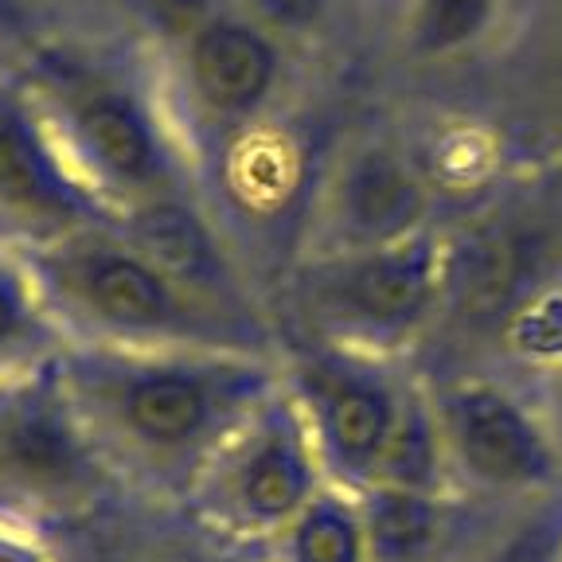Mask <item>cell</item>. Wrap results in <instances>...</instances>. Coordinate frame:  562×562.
<instances>
[{"label": "cell", "mask_w": 562, "mask_h": 562, "mask_svg": "<svg viewBox=\"0 0 562 562\" xmlns=\"http://www.w3.org/2000/svg\"><path fill=\"white\" fill-rule=\"evenodd\" d=\"M52 379L105 473L184 504L223 441L281 386V356L70 344Z\"/></svg>", "instance_id": "obj_1"}, {"label": "cell", "mask_w": 562, "mask_h": 562, "mask_svg": "<svg viewBox=\"0 0 562 562\" xmlns=\"http://www.w3.org/2000/svg\"><path fill=\"white\" fill-rule=\"evenodd\" d=\"M20 75L110 220L203 200L195 160L140 44L125 52L47 32L24 52Z\"/></svg>", "instance_id": "obj_2"}, {"label": "cell", "mask_w": 562, "mask_h": 562, "mask_svg": "<svg viewBox=\"0 0 562 562\" xmlns=\"http://www.w3.org/2000/svg\"><path fill=\"white\" fill-rule=\"evenodd\" d=\"M70 344L281 356L278 321L215 305L122 223L24 246Z\"/></svg>", "instance_id": "obj_3"}, {"label": "cell", "mask_w": 562, "mask_h": 562, "mask_svg": "<svg viewBox=\"0 0 562 562\" xmlns=\"http://www.w3.org/2000/svg\"><path fill=\"white\" fill-rule=\"evenodd\" d=\"M441 313L422 375L488 371L504 325L562 281V157L512 172L496 192L441 223Z\"/></svg>", "instance_id": "obj_4"}, {"label": "cell", "mask_w": 562, "mask_h": 562, "mask_svg": "<svg viewBox=\"0 0 562 562\" xmlns=\"http://www.w3.org/2000/svg\"><path fill=\"white\" fill-rule=\"evenodd\" d=\"M137 44L195 172L293 102L297 44L246 0H137Z\"/></svg>", "instance_id": "obj_5"}, {"label": "cell", "mask_w": 562, "mask_h": 562, "mask_svg": "<svg viewBox=\"0 0 562 562\" xmlns=\"http://www.w3.org/2000/svg\"><path fill=\"white\" fill-rule=\"evenodd\" d=\"M441 227L391 246L297 258L273 281L281 344L418 360L441 313Z\"/></svg>", "instance_id": "obj_6"}, {"label": "cell", "mask_w": 562, "mask_h": 562, "mask_svg": "<svg viewBox=\"0 0 562 562\" xmlns=\"http://www.w3.org/2000/svg\"><path fill=\"white\" fill-rule=\"evenodd\" d=\"M453 496L516 512L562 496V446L536 391L501 371L426 375Z\"/></svg>", "instance_id": "obj_7"}, {"label": "cell", "mask_w": 562, "mask_h": 562, "mask_svg": "<svg viewBox=\"0 0 562 562\" xmlns=\"http://www.w3.org/2000/svg\"><path fill=\"white\" fill-rule=\"evenodd\" d=\"M328 488V473L285 383L223 441L184 512L223 543L262 554Z\"/></svg>", "instance_id": "obj_8"}, {"label": "cell", "mask_w": 562, "mask_h": 562, "mask_svg": "<svg viewBox=\"0 0 562 562\" xmlns=\"http://www.w3.org/2000/svg\"><path fill=\"white\" fill-rule=\"evenodd\" d=\"M418 379L422 371L411 360H379L321 344L281 348V383L313 434L328 484L348 492H363L375 481Z\"/></svg>", "instance_id": "obj_9"}, {"label": "cell", "mask_w": 562, "mask_h": 562, "mask_svg": "<svg viewBox=\"0 0 562 562\" xmlns=\"http://www.w3.org/2000/svg\"><path fill=\"white\" fill-rule=\"evenodd\" d=\"M441 215L446 200L406 137L383 130L348 133L321 168L297 258L403 243L438 231L446 223Z\"/></svg>", "instance_id": "obj_10"}, {"label": "cell", "mask_w": 562, "mask_h": 562, "mask_svg": "<svg viewBox=\"0 0 562 562\" xmlns=\"http://www.w3.org/2000/svg\"><path fill=\"white\" fill-rule=\"evenodd\" d=\"M94 223L117 220L70 165L20 67L0 75V238L44 246Z\"/></svg>", "instance_id": "obj_11"}, {"label": "cell", "mask_w": 562, "mask_h": 562, "mask_svg": "<svg viewBox=\"0 0 562 562\" xmlns=\"http://www.w3.org/2000/svg\"><path fill=\"white\" fill-rule=\"evenodd\" d=\"M67 348L32 255L0 238V395L47 379Z\"/></svg>", "instance_id": "obj_12"}, {"label": "cell", "mask_w": 562, "mask_h": 562, "mask_svg": "<svg viewBox=\"0 0 562 562\" xmlns=\"http://www.w3.org/2000/svg\"><path fill=\"white\" fill-rule=\"evenodd\" d=\"M519 0H395V47L414 70L481 59L512 27Z\"/></svg>", "instance_id": "obj_13"}, {"label": "cell", "mask_w": 562, "mask_h": 562, "mask_svg": "<svg viewBox=\"0 0 562 562\" xmlns=\"http://www.w3.org/2000/svg\"><path fill=\"white\" fill-rule=\"evenodd\" d=\"M368 524L371 562H457L461 519L476 504L434 492L363 488L356 492Z\"/></svg>", "instance_id": "obj_14"}, {"label": "cell", "mask_w": 562, "mask_h": 562, "mask_svg": "<svg viewBox=\"0 0 562 562\" xmlns=\"http://www.w3.org/2000/svg\"><path fill=\"white\" fill-rule=\"evenodd\" d=\"M258 559L262 562H371L360 496L328 484Z\"/></svg>", "instance_id": "obj_15"}, {"label": "cell", "mask_w": 562, "mask_h": 562, "mask_svg": "<svg viewBox=\"0 0 562 562\" xmlns=\"http://www.w3.org/2000/svg\"><path fill=\"white\" fill-rule=\"evenodd\" d=\"M368 488H398V492H434V496H453L446 469V449H441L438 414L430 403V383L426 375L414 386L411 403L395 426V438L386 446L379 473Z\"/></svg>", "instance_id": "obj_16"}, {"label": "cell", "mask_w": 562, "mask_h": 562, "mask_svg": "<svg viewBox=\"0 0 562 562\" xmlns=\"http://www.w3.org/2000/svg\"><path fill=\"white\" fill-rule=\"evenodd\" d=\"M0 562H63L47 536L27 519L0 512Z\"/></svg>", "instance_id": "obj_17"}, {"label": "cell", "mask_w": 562, "mask_h": 562, "mask_svg": "<svg viewBox=\"0 0 562 562\" xmlns=\"http://www.w3.org/2000/svg\"><path fill=\"white\" fill-rule=\"evenodd\" d=\"M0 32L9 35L12 44L24 47V52L40 35H47L40 27V9H35L32 0H0Z\"/></svg>", "instance_id": "obj_18"}, {"label": "cell", "mask_w": 562, "mask_h": 562, "mask_svg": "<svg viewBox=\"0 0 562 562\" xmlns=\"http://www.w3.org/2000/svg\"><path fill=\"white\" fill-rule=\"evenodd\" d=\"M531 391H536V398L543 403L547 418H551L554 438H559V446H562V371H554V375L547 379V383L531 386Z\"/></svg>", "instance_id": "obj_19"}, {"label": "cell", "mask_w": 562, "mask_h": 562, "mask_svg": "<svg viewBox=\"0 0 562 562\" xmlns=\"http://www.w3.org/2000/svg\"><path fill=\"white\" fill-rule=\"evenodd\" d=\"M551 102H554V117H559V133H562V20H559V32H554V47H551Z\"/></svg>", "instance_id": "obj_20"}, {"label": "cell", "mask_w": 562, "mask_h": 562, "mask_svg": "<svg viewBox=\"0 0 562 562\" xmlns=\"http://www.w3.org/2000/svg\"><path fill=\"white\" fill-rule=\"evenodd\" d=\"M20 59H24V47L12 44L9 35L0 32V75H9V70L20 67Z\"/></svg>", "instance_id": "obj_21"}, {"label": "cell", "mask_w": 562, "mask_h": 562, "mask_svg": "<svg viewBox=\"0 0 562 562\" xmlns=\"http://www.w3.org/2000/svg\"><path fill=\"white\" fill-rule=\"evenodd\" d=\"M32 4H35V9H40V4H44V0H32Z\"/></svg>", "instance_id": "obj_22"}, {"label": "cell", "mask_w": 562, "mask_h": 562, "mask_svg": "<svg viewBox=\"0 0 562 562\" xmlns=\"http://www.w3.org/2000/svg\"><path fill=\"white\" fill-rule=\"evenodd\" d=\"M0 403H4V395H0Z\"/></svg>", "instance_id": "obj_23"}, {"label": "cell", "mask_w": 562, "mask_h": 562, "mask_svg": "<svg viewBox=\"0 0 562 562\" xmlns=\"http://www.w3.org/2000/svg\"><path fill=\"white\" fill-rule=\"evenodd\" d=\"M258 562H262V559H258Z\"/></svg>", "instance_id": "obj_24"}]
</instances>
